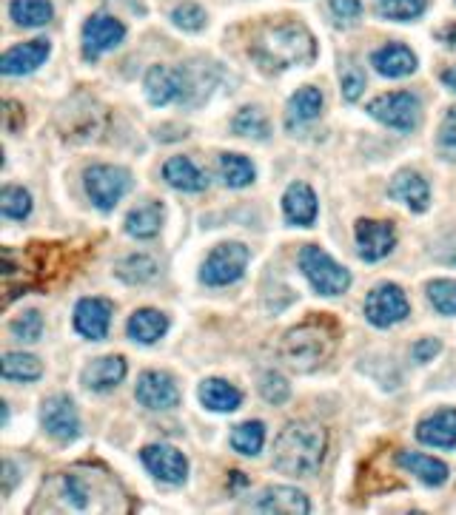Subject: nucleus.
I'll list each match as a JSON object with an SVG mask.
<instances>
[{
	"label": "nucleus",
	"mask_w": 456,
	"mask_h": 515,
	"mask_svg": "<svg viewBox=\"0 0 456 515\" xmlns=\"http://www.w3.org/2000/svg\"><path fill=\"white\" fill-rule=\"evenodd\" d=\"M320 111H323V92L314 89V86H305L288 100V117L285 120H288V126L308 123V120H317Z\"/></svg>",
	"instance_id": "obj_29"
},
{
	"label": "nucleus",
	"mask_w": 456,
	"mask_h": 515,
	"mask_svg": "<svg viewBox=\"0 0 456 515\" xmlns=\"http://www.w3.org/2000/svg\"><path fill=\"white\" fill-rule=\"evenodd\" d=\"M3 126H6V131H18V126H23V111L12 100L3 103Z\"/></svg>",
	"instance_id": "obj_46"
},
{
	"label": "nucleus",
	"mask_w": 456,
	"mask_h": 515,
	"mask_svg": "<svg viewBox=\"0 0 456 515\" xmlns=\"http://www.w3.org/2000/svg\"><path fill=\"white\" fill-rule=\"evenodd\" d=\"M143 464L149 467L154 479L166 481V484H183L189 476V461L180 450H174L169 444H149L140 453Z\"/></svg>",
	"instance_id": "obj_12"
},
{
	"label": "nucleus",
	"mask_w": 456,
	"mask_h": 515,
	"mask_svg": "<svg viewBox=\"0 0 456 515\" xmlns=\"http://www.w3.org/2000/svg\"><path fill=\"white\" fill-rule=\"evenodd\" d=\"M163 180L177 188V191H189V194H197V191H206V174L200 168L191 163L189 157H171L169 163L163 166Z\"/></svg>",
	"instance_id": "obj_24"
},
{
	"label": "nucleus",
	"mask_w": 456,
	"mask_h": 515,
	"mask_svg": "<svg viewBox=\"0 0 456 515\" xmlns=\"http://www.w3.org/2000/svg\"><path fill=\"white\" fill-rule=\"evenodd\" d=\"M126 493L100 467L77 464L43 481L32 513H126Z\"/></svg>",
	"instance_id": "obj_1"
},
{
	"label": "nucleus",
	"mask_w": 456,
	"mask_h": 515,
	"mask_svg": "<svg viewBox=\"0 0 456 515\" xmlns=\"http://www.w3.org/2000/svg\"><path fill=\"white\" fill-rule=\"evenodd\" d=\"M217 174L228 188H243L254 180V166L243 154H223L217 160Z\"/></svg>",
	"instance_id": "obj_32"
},
{
	"label": "nucleus",
	"mask_w": 456,
	"mask_h": 515,
	"mask_svg": "<svg viewBox=\"0 0 456 515\" xmlns=\"http://www.w3.org/2000/svg\"><path fill=\"white\" fill-rule=\"evenodd\" d=\"M0 373H3L6 382H35V379L43 376V365H40L38 356H32V353H6Z\"/></svg>",
	"instance_id": "obj_30"
},
{
	"label": "nucleus",
	"mask_w": 456,
	"mask_h": 515,
	"mask_svg": "<svg viewBox=\"0 0 456 515\" xmlns=\"http://www.w3.org/2000/svg\"><path fill=\"white\" fill-rule=\"evenodd\" d=\"M428 9V0H377V15L385 20H417Z\"/></svg>",
	"instance_id": "obj_36"
},
{
	"label": "nucleus",
	"mask_w": 456,
	"mask_h": 515,
	"mask_svg": "<svg viewBox=\"0 0 456 515\" xmlns=\"http://www.w3.org/2000/svg\"><path fill=\"white\" fill-rule=\"evenodd\" d=\"M442 83H445L451 92H456V66H451V69H445V72H442Z\"/></svg>",
	"instance_id": "obj_49"
},
{
	"label": "nucleus",
	"mask_w": 456,
	"mask_h": 515,
	"mask_svg": "<svg viewBox=\"0 0 456 515\" xmlns=\"http://www.w3.org/2000/svg\"><path fill=\"white\" fill-rule=\"evenodd\" d=\"M251 57L266 72H283L288 66L311 63L317 57V43L303 23H277L257 35L251 43Z\"/></svg>",
	"instance_id": "obj_2"
},
{
	"label": "nucleus",
	"mask_w": 456,
	"mask_h": 515,
	"mask_svg": "<svg viewBox=\"0 0 456 515\" xmlns=\"http://www.w3.org/2000/svg\"><path fill=\"white\" fill-rule=\"evenodd\" d=\"M337 336L323 322H305L300 328H291L280 342V359L297 373H311L323 365L334 353Z\"/></svg>",
	"instance_id": "obj_4"
},
{
	"label": "nucleus",
	"mask_w": 456,
	"mask_h": 515,
	"mask_svg": "<svg viewBox=\"0 0 456 515\" xmlns=\"http://www.w3.org/2000/svg\"><path fill=\"white\" fill-rule=\"evenodd\" d=\"M200 402L209 410H214V413H231V410L240 407L243 396H240L237 387L228 385L226 379H206L200 385Z\"/></svg>",
	"instance_id": "obj_27"
},
{
	"label": "nucleus",
	"mask_w": 456,
	"mask_h": 515,
	"mask_svg": "<svg viewBox=\"0 0 456 515\" xmlns=\"http://www.w3.org/2000/svg\"><path fill=\"white\" fill-rule=\"evenodd\" d=\"M331 12H334L340 26H351V23L360 20L362 3L360 0H331Z\"/></svg>",
	"instance_id": "obj_43"
},
{
	"label": "nucleus",
	"mask_w": 456,
	"mask_h": 515,
	"mask_svg": "<svg viewBox=\"0 0 456 515\" xmlns=\"http://www.w3.org/2000/svg\"><path fill=\"white\" fill-rule=\"evenodd\" d=\"M123 37H126V26L120 20L112 15H92L83 23V55L95 60L103 52L120 46Z\"/></svg>",
	"instance_id": "obj_13"
},
{
	"label": "nucleus",
	"mask_w": 456,
	"mask_h": 515,
	"mask_svg": "<svg viewBox=\"0 0 456 515\" xmlns=\"http://www.w3.org/2000/svg\"><path fill=\"white\" fill-rule=\"evenodd\" d=\"M397 464L405 470V473H414L422 484L428 487H439L448 481V464H442L434 456H425V453H408L402 450L397 453Z\"/></svg>",
	"instance_id": "obj_21"
},
{
	"label": "nucleus",
	"mask_w": 456,
	"mask_h": 515,
	"mask_svg": "<svg viewBox=\"0 0 456 515\" xmlns=\"http://www.w3.org/2000/svg\"><path fill=\"white\" fill-rule=\"evenodd\" d=\"M18 481V470H15V461H3V493H12Z\"/></svg>",
	"instance_id": "obj_47"
},
{
	"label": "nucleus",
	"mask_w": 456,
	"mask_h": 515,
	"mask_svg": "<svg viewBox=\"0 0 456 515\" xmlns=\"http://www.w3.org/2000/svg\"><path fill=\"white\" fill-rule=\"evenodd\" d=\"M9 15L18 26H26V29H38V26H46L55 9L49 0H12L9 3Z\"/></svg>",
	"instance_id": "obj_31"
},
{
	"label": "nucleus",
	"mask_w": 456,
	"mask_h": 515,
	"mask_svg": "<svg viewBox=\"0 0 456 515\" xmlns=\"http://www.w3.org/2000/svg\"><path fill=\"white\" fill-rule=\"evenodd\" d=\"M439 40H442L445 46L456 49V23H448L445 29H439Z\"/></svg>",
	"instance_id": "obj_48"
},
{
	"label": "nucleus",
	"mask_w": 456,
	"mask_h": 515,
	"mask_svg": "<svg viewBox=\"0 0 456 515\" xmlns=\"http://www.w3.org/2000/svg\"><path fill=\"white\" fill-rule=\"evenodd\" d=\"M166 331H169V316L154 311V308H143V311L132 313V319H129V336L140 345H152Z\"/></svg>",
	"instance_id": "obj_26"
},
{
	"label": "nucleus",
	"mask_w": 456,
	"mask_h": 515,
	"mask_svg": "<svg viewBox=\"0 0 456 515\" xmlns=\"http://www.w3.org/2000/svg\"><path fill=\"white\" fill-rule=\"evenodd\" d=\"M117 276L126 282V285H143L157 276V262L146 254H132L117 265Z\"/></svg>",
	"instance_id": "obj_34"
},
{
	"label": "nucleus",
	"mask_w": 456,
	"mask_h": 515,
	"mask_svg": "<svg viewBox=\"0 0 456 515\" xmlns=\"http://www.w3.org/2000/svg\"><path fill=\"white\" fill-rule=\"evenodd\" d=\"M160 225H163V205L160 203H146L137 205L132 214L126 217V231L137 237V240H152L160 234Z\"/></svg>",
	"instance_id": "obj_28"
},
{
	"label": "nucleus",
	"mask_w": 456,
	"mask_h": 515,
	"mask_svg": "<svg viewBox=\"0 0 456 515\" xmlns=\"http://www.w3.org/2000/svg\"><path fill=\"white\" fill-rule=\"evenodd\" d=\"M397 245V231L391 222L360 220L357 222V251L365 262H380Z\"/></svg>",
	"instance_id": "obj_14"
},
{
	"label": "nucleus",
	"mask_w": 456,
	"mask_h": 515,
	"mask_svg": "<svg viewBox=\"0 0 456 515\" xmlns=\"http://www.w3.org/2000/svg\"><path fill=\"white\" fill-rule=\"evenodd\" d=\"M300 268L308 276V282L317 288V294L323 296H340L351 285V274L342 268L340 262L328 257L317 245H305L300 251Z\"/></svg>",
	"instance_id": "obj_5"
},
{
	"label": "nucleus",
	"mask_w": 456,
	"mask_h": 515,
	"mask_svg": "<svg viewBox=\"0 0 456 515\" xmlns=\"http://www.w3.org/2000/svg\"><path fill=\"white\" fill-rule=\"evenodd\" d=\"M123 376H126V362L120 356H100L83 370V382L92 390H112L123 382Z\"/></svg>",
	"instance_id": "obj_25"
},
{
	"label": "nucleus",
	"mask_w": 456,
	"mask_h": 515,
	"mask_svg": "<svg viewBox=\"0 0 456 515\" xmlns=\"http://www.w3.org/2000/svg\"><path fill=\"white\" fill-rule=\"evenodd\" d=\"M260 396L266 399L268 405H285L288 396H291V385L285 382L280 373L268 370L260 376Z\"/></svg>",
	"instance_id": "obj_41"
},
{
	"label": "nucleus",
	"mask_w": 456,
	"mask_h": 515,
	"mask_svg": "<svg viewBox=\"0 0 456 515\" xmlns=\"http://www.w3.org/2000/svg\"><path fill=\"white\" fill-rule=\"evenodd\" d=\"M371 66L382 74V77H405L417 69V55L402 46V43H385L374 55H371Z\"/></svg>",
	"instance_id": "obj_20"
},
{
	"label": "nucleus",
	"mask_w": 456,
	"mask_h": 515,
	"mask_svg": "<svg viewBox=\"0 0 456 515\" xmlns=\"http://www.w3.org/2000/svg\"><path fill=\"white\" fill-rule=\"evenodd\" d=\"M0 214L6 220H26L32 214V197L18 185H6L0 191Z\"/></svg>",
	"instance_id": "obj_35"
},
{
	"label": "nucleus",
	"mask_w": 456,
	"mask_h": 515,
	"mask_svg": "<svg viewBox=\"0 0 456 515\" xmlns=\"http://www.w3.org/2000/svg\"><path fill=\"white\" fill-rule=\"evenodd\" d=\"M112 302L100 299V296H89L80 299L75 308V328L83 333L86 339H106L109 325H112Z\"/></svg>",
	"instance_id": "obj_16"
},
{
	"label": "nucleus",
	"mask_w": 456,
	"mask_h": 515,
	"mask_svg": "<svg viewBox=\"0 0 456 515\" xmlns=\"http://www.w3.org/2000/svg\"><path fill=\"white\" fill-rule=\"evenodd\" d=\"M266 444V427L263 422H243L231 430V447L243 456H257Z\"/></svg>",
	"instance_id": "obj_33"
},
{
	"label": "nucleus",
	"mask_w": 456,
	"mask_h": 515,
	"mask_svg": "<svg viewBox=\"0 0 456 515\" xmlns=\"http://www.w3.org/2000/svg\"><path fill=\"white\" fill-rule=\"evenodd\" d=\"M40 422L57 442H72L80 436V416L69 396H52L40 410Z\"/></svg>",
	"instance_id": "obj_11"
},
{
	"label": "nucleus",
	"mask_w": 456,
	"mask_h": 515,
	"mask_svg": "<svg viewBox=\"0 0 456 515\" xmlns=\"http://www.w3.org/2000/svg\"><path fill=\"white\" fill-rule=\"evenodd\" d=\"M411 313V305L397 285H380L365 296V319L377 328H391Z\"/></svg>",
	"instance_id": "obj_9"
},
{
	"label": "nucleus",
	"mask_w": 456,
	"mask_h": 515,
	"mask_svg": "<svg viewBox=\"0 0 456 515\" xmlns=\"http://www.w3.org/2000/svg\"><path fill=\"white\" fill-rule=\"evenodd\" d=\"M257 513H280V515H305L311 513V504L300 490L294 487H271L266 490L260 501L254 504Z\"/></svg>",
	"instance_id": "obj_19"
},
{
	"label": "nucleus",
	"mask_w": 456,
	"mask_h": 515,
	"mask_svg": "<svg viewBox=\"0 0 456 515\" xmlns=\"http://www.w3.org/2000/svg\"><path fill=\"white\" fill-rule=\"evenodd\" d=\"M328 436L320 424L314 422H291L283 427V433L274 442V467L288 476H311L325 456Z\"/></svg>",
	"instance_id": "obj_3"
},
{
	"label": "nucleus",
	"mask_w": 456,
	"mask_h": 515,
	"mask_svg": "<svg viewBox=\"0 0 456 515\" xmlns=\"http://www.w3.org/2000/svg\"><path fill=\"white\" fill-rule=\"evenodd\" d=\"M417 439L428 447H442V450L456 447V410H439L434 416L422 419L417 427Z\"/></svg>",
	"instance_id": "obj_18"
},
{
	"label": "nucleus",
	"mask_w": 456,
	"mask_h": 515,
	"mask_svg": "<svg viewBox=\"0 0 456 515\" xmlns=\"http://www.w3.org/2000/svg\"><path fill=\"white\" fill-rule=\"evenodd\" d=\"M340 77H342V97L348 103H357L365 92V72H362L357 63L345 60L340 66Z\"/></svg>",
	"instance_id": "obj_40"
},
{
	"label": "nucleus",
	"mask_w": 456,
	"mask_h": 515,
	"mask_svg": "<svg viewBox=\"0 0 456 515\" xmlns=\"http://www.w3.org/2000/svg\"><path fill=\"white\" fill-rule=\"evenodd\" d=\"M189 74L183 69L154 66L146 74V97L152 106H169L171 100H189Z\"/></svg>",
	"instance_id": "obj_10"
},
{
	"label": "nucleus",
	"mask_w": 456,
	"mask_h": 515,
	"mask_svg": "<svg viewBox=\"0 0 456 515\" xmlns=\"http://www.w3.org/2000/svg\"><path fill=\"white\" fill-rule=\"evenodd\" d=\"M439 350H442L439 339H419L417 345H414V359H417L419 365H425V362H431L437 356Z\"/></svg>",
	"instance_id": "obj_44"
},
{
	"label": "nucleus",
	"mask_w": 456,
	"mask_h": 515,
	"mask_svg": "<svg viewBox=\"0 0 456 515\" xmlns=\"http://www.w3.org/2000/svg\"><path fill=\"white\" fill-rule=\"evenodd\" d=\"M368 114L374 120H380L382 126H388V129L414 131L419 126L422 109H419V100L411 92H391L371 100Z\"/></svg>",
	"instance_id": "obj_7"
},
{
	"label": "nucleus",
	"mask_w": 456,
	"mask_h": 515,
	"mask_svg": "<svg viewBox=\"0 0 456 515\" xmlns=\"http://www.w3.org/2000/svg\"><path fill=\"white\" fill-rule=\"evenodd\" d=\"M52 52L49 40H32V43H20L12 46L6 55L0 57V72L6 77H20V74H32L46 63V57Z\"/></svg>",
	"instance_id": "obj_17"
},
{
	"label": "nucleus",
	"mask_w": 456,
	"mask_h": 515,
	"mask_svg": "<svg viewBox=\"0 0 456 515\" xmlns=\"http://www.w3.org/2000/svg\"><path fill=\"white\" fill-rule=\"evenodd\" d=\"M234 131L240 137H251V140H266L268 137V120L260 109H240V114L234 117Z\"/></svg>",
	"instance_id": "obj_37"
},
{
	"label": "nucleus",
	"mask_w": 456,
	"mask_h": 515,
	"mask_svg": "<svg viewBox=\"0 0 456 515\" xmlns=\"http://www.w3.org/2000/svg\"><path fill=\"white\" fill-rule=\"evenodd\" d=\"M439 140H442V146L456 148V109H451L445 114L442 129H439Z\"/></svg>",
	"instance_id": "obj_45"
},
{
	"label": "nucleus",
	"mask_w": 456,
	"mask_h": 515,
	"mask_svg": "<svg viewBox=\"0 0 456 515\" xmlns=\"http://www.w3.org/2000/svg\"><path fill=\"white\" fill-rule=\"evenodd\" d=\"M428 299L442 316H456V282L454 279H437L428 285Z\"/></svg>",
	"instance_id": "obj_38"
},
{
	"label": "nucleus",
	"mask_w": 456,
	"mask_h": 515,
	"mask_svg": "<svg viewBox=\"0 0 456 515\" xmlns=\"http://www.w3.org/2000/svg\"><path fill=\"white\" fill-rule=\"evenodd\" d=\"M283 211L294 225H311L317 220V194L305 183H291L283 197Z\"/></svg>",
	"instance_id": "obj_23"
},
{
	"label": "nucleus",
	"mask_w": 456,
	"mask_h": 515,
	"mask_svg": "<svg viewBox=\"0 0 456 515\" xmlns=\"http://www.w3.org/2000/svg\"><path fill=\"white\" fill-rule=\"evenodd\" d=\"M134 396H137L140 405L149 407V410H171V407H177V402H180L177 385L171 382L169 373H160V370H146L137 379Z\"/></svg>",
	"instance_id": "obj_15"
},
{
	"label": "nucleus",
	"mask_w": 456,
	"mask_h": 515,
	"mask_svg": "<svg viewBox=\"0 0 456 515\" xmlns=\"http://www.w3.org/2000/svg\"><path fill=\"white\" fill-rule=\"evenodd\" d=\"M388 194L399 200V203H405L411 211H425L428 203H431V188L428 183L414 174V171H402L394 177V183L388 188Z\"/></svg>",
	"instance_id": "obj_22"
},
{
	"label": "nucleus",
	"mask_w": 456,
	"mask_h": 515,
	"mask_svg": "<svg viewBox=\"0 0 456 515\" xmlns=\"http://www.w3.org/2000/svg\"><path fill=\"white\" fill-rule=\"evenodd\" d=\"M83 185L89 200L100 208V211H112L114 205L126 197V191L132 188V177L126 168L117 166H92L83 174Z\"/></svg>",
	"instance_id": "obj_6"
},
{
	"label": "nucleus",
	"mask_w": 456,
	"mask_h": 515,
	"mask_svg": "<svg viewBox=\"0 0 456 515\" xmlns=\"http://www.w3.org/2000/svg\"><path fill=\"white\" fill-rule=\"evenodd\" d=\"M248 265V248L240 242H226V245H217L209 254V259L203 262V271L200 279L211 285V288H220V285H231L237 282L240 276L246 274Z\"/></svg>",
	"instance_id": "obj_8"
},
{
	"label": "nucleus",
	"mask_w": 456,
	"mask_h": 515,
	"mask_svg": "<svg viewBox=\"0 0 456 515\" xmlns=\"http://www.w3.org/2000/svg\"><path fill=\"white\" fill-rule=\"evenodd\" d=\"M9 331L18 342L32 345V342H38L40 333H43V316H40V311H23L18 319H12Z\"/></svg>",
	"instance_id": "obj_39"
},
{
	"label": "nucleus",
	"mask_w": 456,
	"mask_h": 515,
	"mask_svg": "<svg viewBox=\"0 0 456 515\" xmlns=\"http://www.w3.org/2000/svg\"><path fill=\"white\" fill-rule=\"evenodd\" d=\"M171 20L177 29L183 32H200L206 26V12L197 6V3H180L174 12H171Z\"/></svg>",
	"instance_id": "obj_42"
}]
</instances>
